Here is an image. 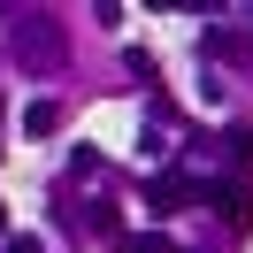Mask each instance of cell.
<instances>
[{"label":"cell","mask_w":253,"mask_h":253,"mask_svg":"<svg viewBox=\"0 0 253 253\" xmlns=\"http://www.w3.org/2000/svg\"><path fill=\"white\" fill-rule=\"evenodd\" d=\"M62 54H69V39L54 16H16V62L23 69H62Z\"/></svg>","instance_id":"obj_1"},{"label":"cell","mask_w":253,"mask_h":253,"mask_svg":"<svg viewBox=\"0 0 253 253\" xmlns=\"http://www.w3.org/2000/svg\"><path fill=\"white\" fill-rule=\"evenodd\" d=\"M200 192L215 200V215H222V230H230V238L253 230V176H215V184H200Z\"/></svg>","instance_id":"obj_2"},{"label":"cell","mask_w":253,"mask_h":253,"mask_svg":"<svg viewBox=\"0 0 253 253\" xmlns=\"http://www.w3.org/2000/svg\"><path fill=\"white\" fill-rule=\"evenodd\" d=\"M146 200H154V215H176V207H192V200H200V176H184V169H161L154 184H146Z\"/></svg>","instance_id":"obj_3"},{"label":"cell","mask_w":253,"mask_h":253,"mask_svg":"<svg viewBox=\"0 0 253 253\" xmlns=\"http://www.w3.org/2000/svg\"><path fill=\"white\" fill-rule=\"evenodd\" d=\"M23 130H31V138H54V130H62V108H54V100H31V108H23Z\"/></svg>","instance_id":"obj_4"},{"label":"cell","mask_w":253,"mask_h":253,"mask_svg":"<svg viewBox=\"0 0 253 253\" xmlns=\"http://www.w3.org/2000/svg\"><path fill=\"white\" fill-rule=\"evenodd\" d=\"M222 146H230V161H238V176H246V161H253V130H222Z\"/></svg>","instance_id":"obj_5"},{"label":"cell","mask_w":253,"mask_h":253,"mask_svg":"<svg viewBox=\"0 0 253 253\" xmlns=\"http://www.w3.org/2000/svg\"><path fill=\"white\" fill-rule=\"evenodd\" d=\"M130 253H176V246H169L161 230H138V238H130Z\"/></svg>","instance_id":"obj_6"},{"label":"cell","mask_w":253,"mask_h":253,"mask_svg":"<svg viewBox=\"0 0 253 253\" xmlns=\"http://www.w3.org/2000/svg\"><path fill=\"white\" fill-rule=\"evenodd\" d=\"M8 253H46V246H39V238H8Z\"/></svg>","instance_id":"obj_7"},{"label":"cell","mask_w":253,"mask_h":253,"mask_svg":"<svg viewBox=\"0 0 253 253\" xmlns=\"http://www.w3.org/2000/svg\"><path fill=\"white\" fill-rule=\"evenodd\" d=\"M0 230H8V207H0Z\"/></svg>","instance_id":"obj_8"},{"label":"cell","mask_w":253,"mask_h":253,"mask_svg":"<svg viewBox=\"0 0 253 253\" xmlns=\"http://www.w3.org/2000/svg\"><path fill=\"white\" fill-rule=\"evenodd\" d=\"M0 108H8V92H0Z\"/></svg>","instance_id":"obj_9"}]
</instances>
